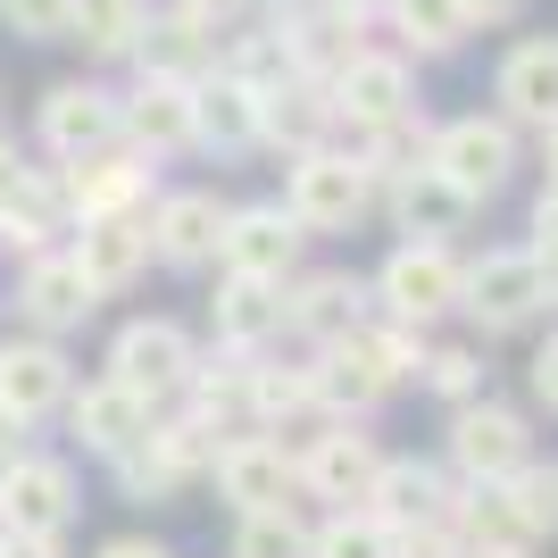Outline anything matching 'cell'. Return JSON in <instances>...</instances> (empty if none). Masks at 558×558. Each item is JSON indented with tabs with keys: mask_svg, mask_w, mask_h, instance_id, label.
Instances as JSON below:
<instances>
[{
	"mask_svg": "<svg viewBox=\"0 0 558 558\" xmlns=\"http://www.w3.org/2000/svg\"><path fill=\"white\" fill-rule=\"evenodd\" d=\"M375 192L384 184L367 175V159H359L350 142H317V150H301L292 175H283V209L301 217V233H350L375 209Z\"/></svg>",
	"mask_w": 558,
	"mask_h": 558,
	"instance_id": "cell-1",
	"label": "cell"
},
{
	"mask_svg": "<svg viewBox=\"0 0 558 558\" xmlns=\"http://www.w3.org/2000/svg\"><path fill=\"white\" fill-rule=\"evenodd\" d=\"M459 317L484 333V342H509V333H525L534 317H550V292H542L534 242H525V251H484V258H466V276H459Z\"/></svg>",
	"mask_w": 558,
	"mask_h": 558,
	"instance_id": "cell-2",
	"label": "cell"
},
{
	"mask_svg": "<svg viewBox=\"0 0 558 558\" xmlns=\"http://www.w3.org/2000/svg\"><path fill=\"white\" fill-rule=\"evenodd\" d=\"M459 276L466 258L459 242H400L384 267H375V317H400V326H442L459 308Z\"/></svg>",
	"mask_w": 558,
	"mask_h": 558,
	"instance_id": "cell-3",
	"label": "cell"
},
{
	"mask_svg": "<svg viewBox=\"0 0 558 558\" xmlns=\"http://www.w3.org/2000/svg\"><path fill=\"white\" fill-rule=\"evenodd\" d=\"M425 167H442L450 184L484 209V201H500V192L517 184V167H525V150H517V125L509 117H450V125H434V150H425Z\"/></svg>",
	"mask_w": 558,
	"mask_h": 558,
	"instance_id": "cell-4",
	"label": "cell"
},
{
	"mask_svg": "<svg viewBox=\"0 0 558 558\" xmlns=\"http://www.w3.org/2000/svg\"><path fill=\"white\" fill-rule=\"evenodd\" d=\"M75 517H84V484H75L68 459H50V450H17V459L0 466V534L68 542Z\"/></svg>",
	"mask_w": 558,
	"mask_h": 558,
	"instance_id": "cell-5",
	"label": "cell"
},
{
	"mask_svg": "<svg viewBox=\"0 0 558 558\" xmlns=\"http://www.w3.org/2000/svg\"><path fill=\"white\" fill-rule=\"evenodd\" d=\"M525 459H534L525 409H509V400H492V392L450 409V475H459V484H509Z\"/></svg>",
	"mask_w": 558,
	"mask_h": 558,
	"instance_id": "cell-6",
	"label": "cell"
},
{
	"mask_svg": "<svg viewBox=\"0 0 558 558\" xmlns=\"http://www.w3.org/2000/svg\"><path fill=\"white\" fill-rule=\"evenodd\" d=\"M192 367H201V342H192L175 317H134V326L109 342V375L125 392H142L150 409H175L184 384H192Z\"/></svg>",
	"mask_w": 558,
	"mask_h": 558,
	"instance_id": "cell-7",
	"label": "cell"
},
{
	"mask_svg": "<svg viewBox=\"0 0 558 558\" xmlns=\"http://www.w3.org/2000/svg\"><path fill=\"white\" fill-rule=\"evenodd\" d=\"M375 317V283L350 276V267H301V276H283V333L292 342H342Z\"/></svg>",
	"mask_w": 558,
	"mask_h": 558,
	"instance_id": "cell-8",
	"label": "cell"
},
{
	"mask_svg": "<svg viewBox=\"0 0 558 558\" xmlns=\"http://www.w3.org/2000/svg\"><path fill=\"white\" fill-rule=\"evenodd\" d=\"M301 500H326V509H359L375 484V466H384V450H375L367 425H350V417H326L317 434H308L301 450Z\"/></svg>",
	"mask_w": 558,
	"mask_h": 558,
	"instance_id": "cell-9",
	"label": "cell"
},
{
	"mask_svg": "<svg viewBox=\"0 0 558 558\" xmlns=\"http://www.w3.org/2000/svg\"><path fill=\"white\" fill-rule=\"evenodd\" d=\"M209 484L226 492L233 509H283V500H301V459H292V442L283 434H226L217 442V466Z\"/></svg>",
	"mask_w": 558,
	"mask_h": 558,
	"instance_id": "cell-10",
	"label": "cell"
},
{
	"mask_svg": "<svg viewBox=\"0 0 558 558\" xmlns=\"http://www.w3.org/2000/svg\"><path fill=\"white\" fill-rule=\"evenodd\" d=\"M308 384H317V409H326V417H350V425H367L375 409L400 392L392 375H384V359H375L367 326L342 333V342H317V350H308Z\"/></svg>",
	"mask_w": 558,
	"mask_h": 558,
	"instance_id": "cell-11",
	"label": "cell"
},
{
	"mask_svg": "<svg viewBox=\"0 0 558 558\" xmlns=\"http://www.w3.org/2000/svg\"><path fill=\"white\" fill-rule=\"evenodd\" d=\"M226 217H233V201H217L209 184L159 192V201H150V258H159V267H175V276H201V267H217Z\"/></svg>",
	"mask_w": 558,
	"mask_h": 558,
	"instance_id": "cell-12",
	"label": "cell"
},
{
	"mask_svg": "<svg viewBox=\"0 0 558 558\" xmlns=\"http://www.w3.org/2000/svg\"><path fill=\"white\" fill-rule=\"evenodd\" d=\"M301 251H308L301 217L283 209V201H251V209L226 217L217 267H226V276H267V283H283V276H301Z\"/></svg>",
	"mask_w": 558,
	"mask_h": 558,
	"instance_id": "cell-13",
	"label": "cell"
},
{
	"mask_svg": "<svg viewBox=\"0 0 558 558\" xmlns=\"http://www.w3.org/2000/svg\"><path fill=\"white\" fill-rule=\"evenodd\" d=\"M68 258L84 267V283H93L100 301H117V292H134L142 267H150V209H117V217H84V226H68Z\"/></svg>",
	"mask_w": 558,
	"mask_h": 558,
	"instance_id": "cell-14",
	"label": "cell"
},
{
	"mask_svg": "<svg viewBox=\"0 0 558 558\" xmlns=\"http://www.w3.org/2000/svg\"><path fill=\"white\" fill-rule=\"evenodd\" d=\"M326 84H333V117H342V134L384 125V117H400V109H417V68H409L400 50H350Z\"/></svg>",
	"mask_w": 558,
	"mask_h": 558,
	"instance_id": "cell-15",
	"label": "cell"
},
{
	"mask_svg": "<svg viewBox=\"0 0 558 558\" xmlns=\"http://www.w3.org/2000/svg\"><path fill=\"white\" fill-rule=\"evenodd\" d=\"M258 142L267 150H317V142H342V117H333V84L326 75H301L283 68L267 93H258Z\"/></svg>",
	"mask_w": 558,
	"mask_h": 558,
	"instance_id": "cell-16",
	"label": "cell"
},
{
	"mask_svg": "<svg viewBox=\"0 0 558 558\" xmlns=\"http://www.w3.org/2000/svg\"><path fill=\"white\" fill-rule=\"evenodd\" d=\"M93 308H100V292L84 283V267H75L59 242L25 258V276H17V317H25V333H50V342H68V333L84 326Z\"/></svg>",
	"mask_w": 558,
	"mask_h": 558,
	"instance_id": "cell-17",
	"label": "cell"
},
{
	"mask_svg": "<svg viewBox=\"0 0 558 558\" xmlns=\"http://www.w3.org/2000/svg\"><path fill=\"white\" fill-rule=\"evenodd\" d=\"M59 192H68L75 226H84V217H117V209H150V201H159V192H150V159L125 150V142L93 150V159H68L59 167Z\"/></svg>",
	"mask_w": 558,
	"mask_h": 558,
	"instance_id": "cell-18",
	"label": "cell"
},
{
	"mask_svg": "<svg viewBox=\"0 0 558 558\" xmlns=\"http://www.w3.org/2000/svg\"><path fill=\"white\" fill-rule=\"evenodd\" d=\"M375 209L392 217L400 242H459L466 217H475V201L450 184L442 167H409V175H392V184L375 192Z\"/></svg>",
	"mask_w": 558,
	"mask_h": 558,
	"instance_id": "cell-19",
	"label": "cell"
},
{
	"mask_svg": "<svg viewBox=\"0 0 558 558\" xmlns=\"http://www.w3.org/2000/svg\"><path fill=\"white\" fill-rule=\"evenodd\" d=\"M75 392V367L68 350L50 342V333H17V342H0V409H17L25 425L59 417Z\"/></svg>",
	"mask_w": 558,
	"mask_h": 558,
	"instance_id": "cell-20",
	"label": "cell"
},
{
	"mask_svg": "<svg viewBox=\"0 0 558 558\" xmlns=\"http://www.w3.org/2000/svg\"><path fill=\"white\" fill-rule=\"evenodd\" d=\"M117 142L142 150V159H175V150H192V84H175V75H142L134 93L117 100Z\"/></svg>",
	"mask_w": 558,
	"mask_h": 558,
	"instance_id": "cell-21",
	"label": "cell"
},
{
	"mask_svg": "<svg viewBox=\"0 0 558 558\" xmlns=\"http://www.w3.org/2000/svg\"><path fill=\"white\" fill-rule=\"evenodd\" d=\"M34 134H43V150L59 167L93 159V150H109V142H117V93H100V84H50Z\"/></svg>",
	"mask_w": 558,
	"mask_h": 558,
	"instance_id": "cell-22",
	"label": "cell"
},
{
	"mask_svg": "<svg viewBox=\"0 0 558 558\" xmlns=\"http://www.w3.org/2000/svg\"><path fill=\"white\" fill-rule=\"evenodd\" d=\"M192 150H258V84H242L233 68L192 75Z\"/></svg>",
	"mask_w": 558,
	"mask_h": 558,
	"instance_id": "cell-23",
	"label": "cell"
},
{
	"mask_svg": "<svg viewBox=\"0 0 558 558\" xmlns=\"http://www.w3.org/2000/svg\"><path fill=\"white\" fill-rule=\"evenodd\" d=\"M150 417H159V409H150L142 392H125L117 375L75 384V392H68V434L93 450V459H117L125 442H142V434H150Z\"/></svg>",
	"mask_w": 558,
	"mask_h": 558,
	"instance_id": "cell-24",
	"label": "cell"
},
{
	"mask_svg": "<svg viewBox=\"0 0 558 558\" xmlns=\"http://www.w3.org/2000/svg\"><path fill=\"white\" fill-rule=\"evenodd\" d=\"M68 226H75V217H68V192H59V167H25L17 184L0 192V251H9V258L50 251Z\"/></svg>",
	"mask_w": 558,
	"mask_h": 558,
	"instance_id": "cell-25",
	"label": "cell"
},
{
	"mask_svg": "<svg viewBox=\"0 0 558 558\" xmlns=\"http://www.w3.org/2000/svg\"><path fill=\"white\" fill-rule=\"evenodd\" d=\"M492 100L509 125H558V34H534V43H517L492 75Z\"/></svg>",
	"mask_w": 558,
	"mask_h": 558,
	"instance_id": "cell-26",
	"label": "cell"
},
{
	"mask_svg": "<svg viewBox=\"0 0 558 558\" xmlns=\"http://www.w3.org/2000/svg\"><path fill=\"white\" fill-rule=\"evenodd\" d=\"M209 333H217V350H276L283 342V283H267V276H217Z\"/></svg>",
	"mask_w": 558,
	"mask_h": 558,
	"instance_id": "cell-27",
	"label": "cell"
},
{
	"mask_svg": "<svg viewBox=\"0 0 558 558\" xmlns=\"http://www.w3.org/2000/svg\"><path fill=\"white\" fill-rule=\"evenodd\" d=\"M251 425L258 434H317L326 409H317V384H308V359H251Z\"/></svg>",
	"mask_w": 558,
	"mask_h": 558,
	"instance_id": "cell-28",
	"label": "cell"
},
{
	"mask_svg": "<svg viewBox=\"0 0 558 558\" xmlns=\"http://www.w3.org/2000/svg\"><path fill=\"white\" fill-rule=\"evenodd\" d=\"M251 359L258 350H217V359H201L175 409H192L209 434H251Z\"/></svg>",
	"mask_w": 558,
	"mask_h": 558,
	"instance_id": "cell-29",
	"label": "cell"
},
{
	"mask_svg": "<svg viewBox=\"0 0 558 558\" xmlns=\"http://www.w3.org/2000/svg\"><path fill=\"white\" fill-rule=\"evenodd\" d=\"M442 492H450V466H434V459H384L359 509H375L400 534V525H434V517H442Z\"/></svg>",
	"mask_w": 558,
	"mask_h": 558,
	"instance_id": "cell-30",
	"label": "cell"
},
{
	"mask_svg": "<svg viewBox=\"0 0 558 558\" xmlns=\"http://www.w3.org/2000/svg\"><path fill=\"white\" fill-rule=\"evenodd\" d=\"M142 75H175V84H192V75L217 68V25L184 17V9H167V17H142V43H134Z\"/></svg>",
	"mask_w": 558,
	"mask_h": 558,
	"instance_id": "cell-31",
	"label": "cell"
},
{
	"mask_svg": "<svg viewBox=\"0 0 558 558\" xmlns=\"http://www.w3.org/2000/svg\"><path fill=\"white\" fill-rule=\"evenodd\" d=\"M350 150L367 159L375 184H392V175L425 167V150H434V125H425V109H400V117H384V125H359V134H350Z\"/></svg>",
	"mask_w": 558,
	"mask_h": 558,
	"instance_id": "cell-32",
	"label": "cell"
},
{
	"mask_svg": "<svg viewBox=\"0 0 558 558\" xmlns=\"http://www.w3.org/2000/svg\"><path fill=\"white\" fill-rule=\"evenodd\" d=\"M492 492H500V509H509V525L525 542H558V459H542V450H534L509 484H492Z\"/></svg>",
	"mask_w": 558,
	"mask_h": 558,
	"instance_id": "cell-33",
	"label": "cell"
},
{
	"mask_svg": "<svg viewBox=\"0 0 558 558\" xmlns=\"http://www.w3.org/2000/svg\"><path fill=\"white\" fill-rule=\"evenodd\" d=\"M142 0H68V34L93 59H134V43H142Z\"/></svg>",
	"mask_w": 558,
	"mask_h": 558,
	"instance_id": "cell-34",
	"label": "cell"
},
{
	"mask_svg": "<svg viewBox=\"0 0 558 558\" xmlns=\"http://www.w3.org/2000/svg\"><path fill=\"white\" fill-rule=\"evenodd\" d=\"M109 475H117V492H125L134 509H159V500H175V492L192 484L184 466H175V459L159 450V434H142V442H125V450L109 459Z\"/></svg>",
	"mask_w": 558,
	"mask_h": 558,
	"instance_id": "cell-35",
	"label": "cell"
},
{
	"mask_svg": "<svg viewBox=\"0 0 558 558\" xmlns=\"http://www.w3.org/2000/svg\"><path fill=\"white\" fill-rule=\"evenodd\" d=\"M233 558H308V517L283 509H233Z\"/></svg>",
	"mask_w": 558,
	"mask_h": 558,
	"instance_id": "cell-36",
	"label": "cell"
},
{
	"mask_svg": "<svg viewBox=\"0 0 558 558\" xmlns=\"http://www.w3.org/2000/svg\"><path fill=\"white\" fill-rule=\"evenodd\" d=\"M308 558H392V525L375 509H326V525H308Z\"/></svg>",
	"mask_w": 558,
	"mask_h": 558,
	"instance_id": "cell-37",
	"label": "cell"
},
{
	"mask_svg": "<svg viewBox=\"0 0 558 558\" xmlns=\"http://www.w3.org/2000/svg\"><path fill=\"white\" fill-rule=\"evenodd\" d=\"M392 25H400V43L417 50V59H442V50H459V34H466L459 0H392Z\"/></svg>",
	"mask_w": 558,
	"mask_h": 558,
	"instance_id": "cell-38",
	"label": "cell"
},
{
	"mask_svg": "<svg viewBox=\"0 0 558 558\" xmlns=\"http://www.w3.org/2000/svg\"><path fill=\"white\" fill-rule=\"evenodd\" d=\"M417 384H425L434 400H450V409H459V400H475V392H484V350H466V342L425 350V375H417Z\"/></svg>",
	"mask_w": 558,
	"mask_h": 558,
	"instance_id": "cell-39",
	"label": "cell"
},
{
	"mask_svg": "<svg viewBox=\"0 0 558 558\" xmlns=\"http://www.w3.org/2000/svg\"><path fill=\"white\" fill-rule=\"evenodd\" d=\"M150 434H159V450L184 466L192 484H201V475L217 466V442H226V434H209V425L192 417V409H175V417H150Z\"/></svg>",
	"mask_w": 558,
	"mask_h": 558,
	"instance_id": "cell-40",
	"label": "cell"
},
{
	"mask_svg": "<svg viewBox=\"0 0 558 558\" xmlns=\"http://www.w3.org/2000/svg\"><path fill=\"white\" fill-rule=\"evenodd\" d=\"M0 17L17 25L25 43H59L68 34V0H0Z\"/></svg>",
	"mask_w": 558,
	"mask_h": 558,
	"instance_id": "cell-41",
	"label": "cell"
},
{
	"mask_svg": "<svg viewBox=\"0 0 558 558\" xmlns=\"http://www.w3.org/2000/svg\"><path fill=\"white\" fill-rule=\"evenodd\" d=\"M392 558H466V542L450 525H400L392 534Z\"/></svg>",
	"mask_w": 558,
	"mask_h": 558,
	"instance_id": "cell-42",
	"label": "cell"
},
{
	"mask_svg": "<svg viewBox=\"0 0 558 558\" xmlns=\"http://www.w3.org/2000/svg\"><path fill=\"white\" fill-rule=\"evenodd\" d=\"M525 392H534V409L542 417H558V326H550V342L525 359Z\"/></svg>",
	"mask_w": 558,
	"mask_h": 558,
	"instance_id": "cell-43",
	"label": "cell"
},
{
	"mask_svg": "<svg viewBox=\"0 0 558 558\" xmlns=\"http://www.w3.org/2000/svg\"><path fill=\"white\" fill-rule=\"evenodd\" d=\"M534 251H558V184L534 192Z\"/></svg>",
	"mask_w": 558,
	"mask_h": 558,
	"instance_id": "cell-44",
	"label": "cell"
},
{
	"mask_svg": "<svg viewBox=\"0 0 558 558\" xmlns=\"http://www.w3.org/2000/svg\"><path fill=\"white\" fill-rule=\"evenodd\" d=\"M93 558H175V550H167V542H150V534H109Z\"/></svg>",
	"mask_w": 558,
	"mask_h": 558,
	"instance_id": "cell-45",
	"label": "cell"
},
{
	"mask_svg": "<svg viewBox=\"0 0 558 558\" xmlns=\"http://www.w3.org/2000/svg\"><path fill=\"white\" fill-rule=\"evenodd\" d=\"M175 9H184V17H201V25H217V34H226V25L242 17V9H251V0H175Z\"/></svg>",
	"mask_w": 558,
	"mask_h": 558,
	"instance_id": "cell-46",
	"label": "cell"
},
{
	"mask_svg": "<svg viewBox=\"0 0 558 558\" xmlns=\"http://www.w3.org/2000/svg\"><path fill=\"white\" fill-rule=\"evenodd\" d=\"M17 450H34V425H25L17 409H0V466L17 459Z\"/></svg>",
	"mask_w": 558,
	"mask_h": 558,
	"instance_id": "cell-47",
	"label": "cell"
},
{
	"mask_svg": "<svg viewBox=\"0 0 558 558\" xmlns=\"http://www.w3.org/2000/svg\"><path fill=\"white\" fill-rule=\"evenodd\" d=\"M517 9H525V0H459V17H466V25H509Z\"/></svg>",
	"mask_w": 558,
	"mask_h": 558,
	"instance_id": "cell-48",
	"label": "cell"
},
{
	"mask_svg": "<svg viewBox=\"0 0 558 558\" xmlns=\"http://www.w3.org/2000/svg\"><path fill=\"white\" fill-rule=\"evenodd\" d=\"M466 558H534L525 534H492V542H466Z\"/></svg>",
	"mask_w": 558,
	"mask_h": 558,
	"instance_id": "cell-49",
	"label": "cell"
},
{
	"mask_svg": "<svg viewBox=\"0 0 558 558\" xmlns=\"http://www.w3.org/2000/svg\"><path fill=\"white\" fill-rule=\"evenodd\" d=\"M0 558H68V550L43 542V534H0Z\"/></svg>",
	"mask_w": 558,
	"mask_h": 558,
	"instance_id": "cell-50",
	"label": "cell"
},
{
	"mask_svg": "<svg viewBox=\"0 0 558 558\" xmlns=\"http://www.w3.org/2000/svg\"><path fill=\"white\" fill-rule=\"evenodd\" d=\"M17 175H25V159H17V142H9V134H0V192H9V184H17Z\"/></svg>",
	"mask_w": 558,
	"mask_h": 558,
	"instance_id": "cell-51",
	"label": "cell"
},
{
	"mask_svg": "<svg viewBox=\"0 0 558 558\" xmlns=\"http://www.w3.org/2000/svg\"><path fill=\"white\" fill-rule=\"evenodd\" d=\"M342 9H350L359 25H367V17H392V0H342Z\"/></svg>",
	"mask_w": 558,
	"mask_h": 558,
	"instance_id": "cell-52",
	"label": "cell"
},
{
	"mask_svg": "<svg viewBox=\"0 0 558 558\" xmlns=\"http://www.w3.org/2000/svg\"><path fill=\"white\" fill-rule=\"evenodd\" d=\"M542 258V292H550V308H558V251H534Z\"/></svg>",
	"mask_w": 558,
	"mask_h": 558,
	"instance_id": "cell-53",
	"label": "cell"
},
{
	"mask_svg": "<svg viewBox=\"0 0 558 558\" xmlns=\"http://www.w3.org/2000/svg\"><path fill=\"white\" fill-rule=\"evenodd\" d=\"M542 167H550V184H558V125H542Z\"/></svg>",
	"mask_w": 558,
	"mask_h": 558,
	"instance_id": "cell-54",
	"label": "cell"
}]
</instances>
